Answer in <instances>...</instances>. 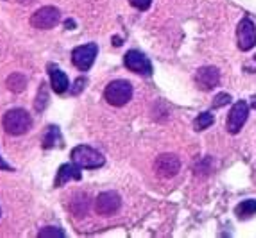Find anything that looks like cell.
I'll list each match as a JSON object with an SVG mask.
<instances>
[{
	"label": "cell",
	"instance_id": "obj_10",
	"mask_svg": "<svg viewBox=\"0 0 256 238\" xmlns=\"http://www.w3.org/2000/svg\"><path fill=\"white\" fill-rule=\"evenodd\" d=\"M97 52H98V47L95 43H88V45L74 48L72 61H74V64H76V68H79L81 72H88V70L94 66Z\"/></svg>",
	"mask_w": 256,
	"mask_h": 238
},
{
	"label": "cell",
	"instance_id": "obj_4",
	"mask_svg": "<svg viewBox=\"0 0 256 238\" xmlns=\"http://www.w3.org/2000/svg\"><path fill=\"white\" fill-rule=\"evenodd\" d=\"M124 64L129 72H132V74H138V76H144V77L152 76V63H150L149 58L140 50H129L128 54L124 56Z\"/></svg>",
	"mask_w": 256,
	"mask_h": 238
},
{
	"label": "cell",
	"instance_id": "obj_20",
	"mask_svg": "<svg viewBox=\"0 0 256 238\" xmlns=\"http://www.w3.org/2000/svg\"><path fill=\"white\" fill-rule=\"evenodd\" d=\"M40 238H63L64 233L60 230V228H45L38 233Z\"/></svg>",
	"mask_w": 256,
	"mask_h": 238
},
{
	"label": "cell",
	"instance_id": "obj_8",
	"mask_svg": "<svg viewBox=\"0 0 256 238\" xmlns=\"http://www.w3.org/2000/svg\"><path fill=\"white\" fill-rule=\"evenodd\" d=\"M249 118V106L248 102H236L235 106L231 108L230 115H228V122H226V129L231 134H238L242 131V128L246 126Z\"/></svg>",
	"mask_w": 256,
	"mask_h": 238
},
{
	"label": "cell",
	"instance_id": "obj_6",
	"mask_svg": "<svg viewBox=\"0 0 256 238\" xmlns=\"http://www.w3.org/2000/svg\"><path fill=\"white\" fill-rule=\"evenodd\" d=\"M154 170L156 176L162 179H172L180 174L181 170V160L176 154H162L154 162Z\"/></svg>",
	"mask_w": 256,
	"mask_h": 238
},
{
	"label": "cell",
	"instance_id": "obj_21",
	"mask_svg": "<svg viewBox=\"0 0 256 238\" xmlns=\"http://www.w3.org/2000/svg\"><path fill=\"white\" fill-rule=\"evenodd\" d=\"M231 102V95L230 94H218L214 100V108H222V106H228Z\"/></svg>",
	"mask_w": 256,
	"mask_h": 238
},
{
	"label": "cell",
	"instance_id": "obj_13",
	"mask_svg": "<svg viewBox=\"0 0 256 238\" xmlns=\"http://www.w3.org/2000/svg\"><path fill=\"white\" fill-rule=\"evenodd\" d=\"M48 76H50V86L56 94L63 95L64 92H68L70 82H68V77H66V74H64L63 70H60L56 64H50V66H48Z\"/></svg>",
	"mask_w": 256,
	"mask_h": 238
},
{
	"label": "cell",
	"instance_id": "obj_18",
	"mask_svg": "<svg viewBox=\"0 0 256 238\" xmlns=\"http://www.w3.org/2000/svg\"><path fill=\"white\" fill-rule=\"evenodd\" d=\"M214 124H215V116L212 115L210 111H204V113H201V115L196 118L194 128H196V131H206V129H208L210 126H214Z\"/></svg>",
	"mask_w": 256,
	"mask_h": 238
},
{
	"label": "cell",
	"instance_id": "obj_17",
	"mask_svg": "<svg viewBox=\"0 0 256 238\" xmlns=\"http://www.w3.org/2000/svg\"><path fill=\"white\" fill-rule=\"evenodd\" d=\"M56 142L61 145L63 144V138H61L60 128L52 126V128H48L47 134H45V138H43V147H45V149H52V147H56Z\"/></svg>",
	"mask_w": 256,
	"mask_h": 238
},
{
	"label": "cell",
	"instance_id": "obj_7",
	"mask_svg": "<svg viewBox=\"0 0 256 238\" xmlns=\"http://www.w3.org/2000/svg\"><path fill=\"white\" fill-rule=\"evenodd\" d=\"M236 45L242 52H249L256 47V27L251 18H244L236 27Z\"/></svg>",
	"mask_w": 256,
	"mask_h": 238
},
{
	"label": "cell",
	"instance_id": "obj_1",
	"mask_svg": "<svg viewBox=\"0 0 256 238\" xmlns=\"http://www.w3.org/2000/svg\"><path fill=\"white\" fill-rule=\"evenodd\" d=\"M2 124H4V129L8 134L20 136V134H26L30 129L32 118H30V115L26 110L14 108V110H9L8 113H6Z\"/></svg>",
	"mask_w": 256,
	"mask_h": 238
},
{
	"label": "cell",
	"instance_id": "obj_14",
	"mask_svg": "<svg viewBox=\"0 0 256 238\" xmlns=\"http://www.w3.org/2000/svg\"><path fill=\"white\" fill-rule=\"evenodd\" d=\"M235 213L240 220H248V218L254 217L256 215V200L254 199L242 200V202L235 208Z\"/></svg>",
	"mask_w": 256,
	"mask_h": 238
},
{
	"label": "cell",
	"instance_id": "obj_19",
	"mask_svg": "<svg viewBox=\"0 0 256 238\" xmlns=\"http://www.w3.org/2000/svg\"><path fill=\"white\" fill-rule=\"evenodd\" d=\"M48 104V94H47V84L43 82L42 88H40V94L38 97H36V110L38 111H43L45 108H47Z\"/></svg>",
	"mask_w": 256,
	"mask_h": 238
},
{
	"label": "cell",
	"instance_id": "obj_15",
	"mask_svg": "<svg viewBox=\"0 0 256 238\" xmlns=\"http://www.w3.org/2000/svg\"><path fill=\"white\" fill-rule=\"evenodd\" d=\"M88 206H90V199L84 194H81V196L74 197V200L70 202V212L76 217H84L86 213H88Z\"/></svg>",
	"mask_w": 256,
	"mask_h": 238
},
{
	"label": "cell",
	"instance_id": "obj_3",
	"mask_svg": "<svg viewBox=\"0 0 256 238\" xmlns=\"http://www.w3.org/2000/svg\"><path fill=\"white\" fill-rule=\"evenodd\" d=\"M72 162L81 166V168L95 170V168L104 166L106 158L98 152V150L88 147V145H79V147H76V149L72 150Z\"/></svg>",
	"mask_w": 256,
	"mask_h": 238
},
{
	"label": "cell",
	"instance_id": "obj_12",
	"mask_svg": "<svg viewBox=\"0 0 256 238\" xmlns=\"http://www.w3.org/2000/svg\"><path fill=\"white\" fill-rule=\"evenodd\" d=\"M81 166L76 165V163H68V165H63L58 172V178H56V183L54 186L56 188H61L63 184H66L68 181L76 179V181H81Z\"/></svg>",
	"mask_w": 256,
	"mask_h": 238
},
{
	"label": "cell",
	"instance_id": "obj_5",
	"mask_svg": "<svg viewBox=\"0 0 256 238\" xmlns=\"http://www.w3.org/2000/svg\"><path fill=\"white\" fill-rule=\"evenodd\" d=\"M61 20V13L58 8H52V6H47V8L38 9L32 16H30V26L34 29L40 30H48L52 27H56Z\"/></svg>",
	"mask_w": 256,
	"mask_h": 238
},
{
	"label": "cell",
	"instance_id": "obj_23",
	"mask_svg": "<svg viewBox=\"0 0 256 238\" xmlns=\"http://www.w3.org/2000/svg\"><path fill=\"white\" fill-rule=\"evenodd\" d=\"M0 170H9V172H13V166L9 165V163H6L4 160H2V158H0Z\"/></svg>",
	"mask_w": 256,
	"mask_h": 238
},
{
	"label": "cell",
	"instance_id": "obj_16",
	"mask_svg": "<svg viewBox=\"0 0 256 238\" xmlns=\"http://www.w3.org/2000/svg\"><path fill=\"white\" fill-rule=\"evenodd\" d=\"M6 84H8V88L11 90V92L20 94V92H24V90L27 88V79L22 76V74H11V76L8 77Z\"/></svg>",
	"mask_w": 256,
	"mask_h": 238
},
{
	"label": "cell",
	"instance_id": "obj_9",
	"mask_svg": "<svg viewBox=\"0 0 256 238\" xmlns=\"http://www.w3.org/2000/svg\"><path fill=\"white\" fill-rule=\"evenodd\" d=\"M122 206V199L116 192H102L100 196L95 199V212L100 217H111Z\"/></svg>",
	"mask_w": 256,
	"mask_h": 238
},
{
	"label": "cell",
	"instance_id": "obj_11",
	"mask_svg": "<svg viewBox=\"0 0 256 238\" xmlns=\"http://www.w3.org/2000/svg\"><path fill=\"white\" fill-rule=\"evenodd\" d=\"M220 82V72L215 66H202L197 70L196 74V84L202 90V92H210L218 86Z\"/></svg>",
	"mask_w": 256,
	"mask_h": 238
},
{
	"label": "cell",
	"instance_id": "obj_2",
	"mask_svg": "<svg viewBox=\"0 0 256 238\" xmlns=\"http://www.w3.org/2000/svg\"><path fill=\"white\" fill-rule=\"evenodd\" d=\"M104 98L108 100V104L115 108L126 106L129 100L132 98V84L124 79H116V81L110 82L104 90Z\"/></svg>",
	"mask_w": 256,
	"mask_h": 238
},
{
	"label": "cell",
	"instance_id": "obj_22",
	"mask_svg": "<svg viewBox=\"0 0 256 238\" xmlns=\"http://www.w3.org/2000/svg\"><path fill=\"white\" fill-rule=\"evenodd\" d=\"M129 4L134 9H138V11H147L150 8V4H152V0H129Z\"/></svg>",
	"mask_w": 256,
	"mask_h": 238
},
{
	"label": "cell",
	"instance_id": "obj_24",
	"mask_svg": "<svg viewBox=\"0 0 256 238\" xmlns=\"http://www.w3.org/2000/svg\"><path fill=\"white\" fill-rule=\"evenodd\" d=\"M18 2H20V4H30L32 0H18Z\"/></svg>",
	"mask_w": 256,
	"mask_h": 238
}]
</instances>
